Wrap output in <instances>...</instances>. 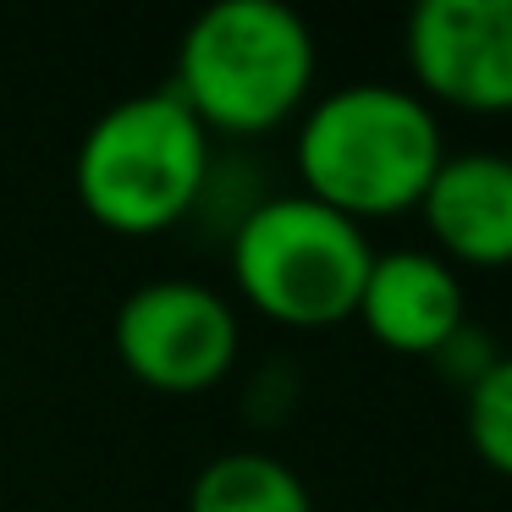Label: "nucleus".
Returning a JSON list of instances; mask_svg holds the SVG:
<instances>
[{
  "mask_svg": "<svg viewBox=\"0 0 512 512\" xmlns=\"http://www.w3.org/2000/svg\"><path fill=\"white\" fill-rule=\"evenodd\" d=\"M188 512H314V490L265 446L215 452L188 485Z\"/></svg>",
  "mask_w": 512,
  "mask_h": 512,
  "instance_id": "9",
  "label": "nucleus"
},
{
  "mask_svg": "<svg viewBox=\"0 0 512 512\" xmlns=\"http://www.w3.org/2000/svg\"><path fill=\"white\" fill-rule=\"evenodd\" d=\"M111 342L138 386L160 397H199L232 375L243 353V320L210 281L155 276L116 303Z\"/></svg>",
  "mask_w": 512,
  "mask_h": 512,
  "instance_id": "5",
  "label": "nucleus"
},
{
  "mask_svg": "<svg viewBox=\"0 0 512 512\" xmlns=\"http://www.w3.org/2000/svg\"><path fill=\"white\" fill-rule=\"evenodd\" d=\"M496 358H501V347L496 342H490V336L485 331H479V325L474 320H468L463 325V331H452V336H446V342L441 347H435V353H430V364L435 369H441V375L446 380H457V386H474V380L479 375H485V369L490 364H496Z\"/></svg>",
  "mask_w": 512,
  "mask_h": 512,
  "instance_id": "11",
  "label": "nucleus"
},
{
  "mask_svg": "<svg viewBox=\"0 0 512 512\" xmlns=\"http://www.w3.org/2000/svg\"><path fill=\"white\" fill-rule=\"evenodd\" d=\"M237 298L287 331H331L358 314L375 243L358 221L325 210L309 193H265L226 232Z\"/></svg>",
  "mask_w": 512,
  "mask_h": 512,
  "instance_id": "4",
  "label": "nucleus"
},
{
  "mask_svg": "<svg viewBox=\"0 0 512 512\" xmlns=\"http://www.w3.org/2000/svg\"><path fill=\"white\" fill-rule=\"evenodd\" d=\"M441 160L446 133L435 105L419 100L408 83L386 78H358L314 94L292 133L298 193L358 226L419 210Z\"/></svg>",
  "mask_w": 512,
  "mask_h": 512,
  "instance_id": "1",
  "label": "nucleus"
},
{
  "mask_svg": "<svg viewBox=\"0 0 512 512\" xmlns=\"http://www.w3.org/2000/svg\"><path fill=\"white\" fill-rule=\"evenodd\" d=\"M215 171V138L171 83L111 100L78 138L72 193L100 232L160 237L193 221Z\"/></svg>",
  "mask_w": 512,
  "mask_h": 512,
  "instance_id": "3",
  "label": "nucleus"
},
{
  "mask_svg": "<svg viewBox=\"0 0 512 512\" xmlns=\"http://www.w3.org/2000/svg\"><path fill=\"white\" fill-rule=\"evenodd\" d=\"M463 430L474 457L490 474L512 479V353H501L474 386L463 391Z\"/></svg>",
  "mask_w": 512,
  "mask_h": 512,
  "instance_id": "10",
  "label": "nucleus"
},
{
  "mask_svg": "<svg viewBox=\"0 0 512 512\" xmlns=\"http://www.w3.org/2000/svg\"><path fill=\"white\" fill-rule=\"evenodd\" d=\"M424 232L452 270L512 265V155L501 149H446L419 199Z\"/></svg>",
  "mask_w": 512,
  "mask_h": 512,
  "instance_id": "7",
  "label": "nucleus"
},
{
  "mask_svg": "<svg viewBox=\"0 0 512 512\" xmlns=\"http://www.w3.org/2000/svg\"><path fill=\"white\" fill-rule=\"evenodd\" d=\"M408 89L468 116H512V0H424L402 23Z\"/></svg>",
  "mask_w": 512,
  "mask_h": 512,
  "instance_id": "6",
  "label": "nucleus"
},
{
  "mask_svg": "<svg viewBox=\"0 0 512 512\" xmlns=\"http://www.w3.org/2000/svg\"><path fill=\"white\" fill-rule=\"evenodd\" d=\"M353 320H364V331L391 353L430 358L446 336L468 325L463 276L435 248H375Z\"/></svg>",
  "mask_w": 512,
  "mask_h": 512,
  "instance_id": "8",
  "label": "nucleus"
},
{
  "mask_svg": "<svg viewBox=\"0 0 512 512\" xmlns=\"http://www.w3.org/2000/svg\"><path fill=\"white\" fill-rule=\"evenodd\" d=\"M320 45L281 0H215L182 28L171 89L210 138H265L314 100Z\"/></svg>",
  "mask_w": 512,
  "mask_h": 512,
  "instance_id": "2",
  "label": "nucleus"
}]
</instances>
